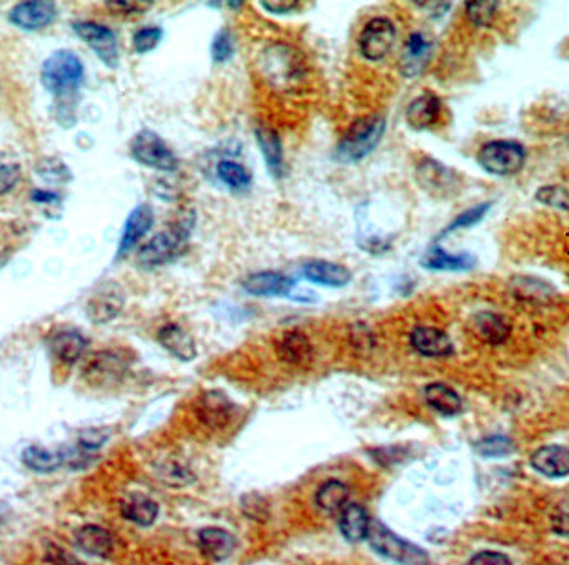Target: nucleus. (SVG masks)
I'll list each match as a JSON object with an SVG mask.
<instances>
[{"label": "nucleus", "instance_id": "24", "mask_svg": "<svg viewBox=\"0 0 569 565\" xmlns=\"http://www.w3.org/2000/svg\"><path fill=\"white\" fill-rule=\"evenodd\" d=\"M279 358L291 366H305L314 359V345L302 331H289L277 343Z\"/></svg>", "mask_w": 569, "mask_h": 565}, {"label": "nucleus", "instance_id": "10", "mask_svg": "<svg viewBox=\"0 0 569 565\" xmlns=\"http://www.w3.org/2000/svg\"><path fill=\"white\" fill-rule=\"evenodd\" d=\"M396 27L388 17H375L361 30L360 52L370 62L384 60L395 46Z\"/></svg>", "mask_w": 569, "mask_h": 565}, {"label": "nucleus", "instance_id": "21", "mask_svg": "<svg viewBox=\"0 0 569 565\" xmlns=\"http://www.w3.org/2000/svg\"><path fill=\"white\" fill-rule=\"evenodd\" d=\"M442 116V100L435 93L418 95L407 108V124L413 130L431 128Z\"/></svg>", "mask_w": 569, "mask_h": 565}, {"label": "nucleus", "instance_id": "41", "mask_svg": "<svg viewBox=\"0 0 569 565\" xmlns=\"http://www.w3.org/2000/svg\"><path fill=\"white\" fill-rule=\"evenodd\" d=\"M233 57V39L228 29H221L211 42V58L215 64H225Z\"/></svg>", "mask_w": 569, "mask_h": 565}, {"label": "nucleus", "instance_id": "14", "mask_svg": "<svg viewBox=\"0 0 569 565\" xmlns=\"http://www.w3.org/2000/svg\"><path fill=\"white\" fill-rule=\"evenodd\" d=\"M153 218H155L153 210L147 203H142L130 211L122 230L116 258H124L137 246V243L151 231Z\"/></svg>", "mask_w": 569, "mask_h": 565}, {"label": "nucleus", "instance_id": "44", "mask_svg": "<svg viewBox=\"0 0 569 565\" xmlns=\"http://www.w3.org/2000/svg\"><path fill=\"white\" fill-rule=\"evenodd\" d=\"M47 559L54 565H85L75 555L70 554L56 544H50L47 547Z\"/></svg>", "mask_w": 569, "mask_h": 565}, {"label": "nucleus", "instance_id": "16", "mask_svg": "<svg viewBox=\"0 0 569 565\" xmlns=\"http://www.w3.org/2000/svg\"><path fill=\"white\" fill-rule=\"evenodd\" d=\"M410 343L417 353L427 358H446L453 355L450 336L433 326H417L410 335Z\"/></svg>", "mask_w": 569, "mask_h": 565}, {"label": "nucleus", "instance_id": "46", "mask_svg": "<svg viewBox=\"0 0 569 565\" xmlns=\"http://www.w3.org/2000/svg\"><path fill=\"white\" fill-rule=\"evenodd\" d=\"M468 565H512V561L501 552L485 551V552L473 555Z\"/></svg>", "mask_w": 569, "mask_h": 565}, {"label": "nucleus", "instance_id": "34", "mask_svg": "<svg viewBox=\"0 0 569 565\" xmlns=\"http://www.w3.org/2000/svg\"><path fill=\"white\" fill-rule=\"evenodd\" d=\"M22 462L34 473H56L58 467L65 464V452H54L40 446H30L23 450Z\"/></svg>", "mask_w": 569, "mask_h": 565}, {"label": "nucleus", "instance_id": "2", "mask_svg": "<svg viewBox=\"0 0 569 565\" xmlns=\"http://www.w3.org/2000/svg\"><path fill=\"white\" fill-rule=\"evenodd\" d=\"M263 77L279 90H293L305 79V64L300 54L287 44H272L260 56Z\"/></svg>", "mask_w": 569, "mask_h": 565}, {"label": "nucleus", "instance_id": "15", "mask_svg": "<svg viewBox=\"0 0 569 565\" xmlns=\"http://www.w3.org/2000/svg\"><path fill=\"white\" fill-rule=\"evenodd\" d=\"M417 180L431 195L453 193L458 178L453 170L433 158H423L417 167Z\"/></svg>", "mask_w": 569, "mask_h": 565}, {"label": "nucleus", "instance_id": "5", "mask_svg": "<svg viewBox=\"0 0 569 565\" xmlns=\"http://www.w3.org/2000/svg\"><path fill=\"white\" fill-rule=\"evenodd\" d=\"M478 165L489 175L512 176L522 172L526 149L516 140H493L478 151Z\"/></svg>", "mask_w": 569, "mask_h": 565}, {"label": "nucleus", "instance_id": "8", "mask_svg": "<svg viewBox=\"0 0 569 565\" xmlns=\"http://www.w3.org/2000/svg\"><path fill=\"white\" fill-rule=\"evenodd\" d=\"M128 366L130 358L124 351L105 349L100 353H95L92 358L87 361L83 368V380L97 388L114 386L118 381L124 380Z\"/></svg>", "mask_w": 569, "mask_h": 565}, {"label": "nucleus", "instance_id": "22", "mask_svg": "<svg viewBox=\"0 0 569 565\" xmlns=\"http://www.w3.org/2000/svg\"><path fill=\"white\" fill-rule=\"evenodd\" d=\"M255 139L258 149L267 163L268 174L273 178H281L285 174L283 165V145L277 130L268 125H258L255 128Z\"/></svg>", "mask_w": 569, "mask_h": 565}, {"label": "nucleus", "instance_id": "6", "mask_svg": "<svg viewBox=\"0 0 569 565\" xmlns=\"http://www.w3.org/2000/svg\"><path fill=\"white\" fill-rule=\"evenodd\" d=\"M368 543L378 554L395 562L405 565H427V554L411 543L398 537L395 532L390 531L382 522L372 520L370 531L366 535Z\"/></svg>", "mask_w": 569, "mask_h": 565}, {"label": "nucleus", "instance_id": "48", "mask_svg": "<svg viewBox=\"0 0 569 565\" xmlns=\"http://www.w3.org/2000/svg\"><path fill=\"white\" fill-rule=\"evenodd\" d=\"M260 5L275 15H289L291 12H297L302 7L300 2H277V0H272V2L263 0L260 2Z\"/></svg>", "mask_w": 569, "mask_h": 565}, {"label": "nucleus", "instance_id": "38", "mask_svg": "<svg viewBox=\"0 0 569 565\" xmlns=\"http://www.w3.org/2000/svg\"><path fill=\"white\" fill-rule=\"evenodd\" d=\"M37 174H40L42 178H46L50 184H67L72 175L69 167L65 163L60 162L58 158H46L37 165Z\"/></svg>", "mask_w": 569, "mask_h": 565}, {"label": "nucleus", "instance_id": "30", "mask_svg": "<svg viewBox=\"0 0 569 565\" xmlns=\"http://www.w3.org/2000/svg\"><path fill=\"white\" fill-rule=\"evenodd\" d=\"M77 544L85 554L93 557H108L114 551V539L110 532L99 526H83L75 535Z\"/></svg>", "mask_w": 569, "mask_h": 565}, {"label": "nucleus", "instance_id": "31", "mask_svg": "<svg viewBox=\"0 0 569 565\" xmlns=\"http://www.w3.org/2000/svg\"><path fill=\"white\" fill-rule=\"evenodd\" d=\"M425 399L436 413L443 415H458L463 409V401L460 394L443 382L428 384L425 388Z\"/></svg>", "mask_w": 569, "mask_h": 565}, {"label": "nucleus", "instance_id": "42", "mask_svg": "<svg viewBox=\"0 0 569 565\" xmlns=\"http://www.w3.org/2000/svg\"><path fill=\"white\" fill-rule=\"evenodd\" d=\"M21 180V167L15 163L0 165V196L9 193Z\"/></svg>", "mask_w": 569, "mask_h": 565}, {"label": "nucleus", "instance_id": "19", "mask_svg": "<svg viewBox=\"0 0 569 565\" xmlns=\"http://www.w3.org/2000/svg\"><path fill=\"white\" fill-rule=\"evenodd\" d=\"M87 347L89 341L85 339V336L75 330H62L54 333L48 339V349L52 356L69 366L75 364L82 358Z\"/></svg>", "mask_w": 569, "mask_h": 565}, {"label": "nucleus", "instance_id": "18", "mask_svg": "<svg viewBox=\"0 0 569 565\" xmlns=\"http://www.w3.org/2000/svg\"><path fill=\"white\" fill-rule=\"evenodd\" d=\"M303 277L320 287L343 288L351 281L353 275L345 265L325 260H314L303 266Z\"/></svg>", "mask_w": 569, "mask_h": 565}, {"label": "nucleus", "instance_id": "39", "mask_svg": "<svg viewBox=\"0 0 569 565\" xmlns=\"http://www.w3.org/2000/svg\"><path fill=\"white\" fill-rule=\"evenodd\" d=\"M163 30L160 27H143L134 35L132 44L137 54H149L162 42Z\"/></svg>", "mask_w": 569, "mask_h": 565}, {"label": "nucleus", "instance_id": "23", "mask_svg": "<svg viewBox=\"0 0 569 565\" xmlns=\"http://www.w3.org/2000/svg\"><path fill=\"white\" fill-rule=\"evenodd\" d=\"M157 339L163 349H167L174 358L180 359L184 363L197 358V345L194 338L178 324H165L159 331Z\"/></svg>", "mask_w": 569, "mask_h": 565}, {"label": "nucleus", "instance_id": "9", "mask_svg": "<svg viewBox=\"0 0 569 565\" xmlns=\"http://www.w3.org/2000/svg\"><path fill=\"white\" fill-rule=\"evenodd\" d=\"M72 29L87 46L92 48L95 56L100 58L108 69L118 67V60H120L118 40L112 29H108L102 23L91 22V21L73 22Z\"/></svg>", "mask_w": 569, "mask_h": 565}, {"label": "nucleus", "instance_id": "1", "mask_svg": "<svg viewBox=\"0 0 569 565\" xmlns=\"http://www.w3.org/2000/svg\"><path fill=\"white\" fill-rule=\"evenodd\" d=\"M384 132L386 118L384 116L375 114L358 118L338 141L333 158L341 165L360 163L380 145Z\"/></svg>", "mask_w": 569, "mask_h": 565}, {"label": "nucleus", "instance_id": "3", "mask_svg": "<svg viewBox=\"0 0 569 565\" xmlns=\"http://www.w3.org/2000/svg\"><path fill=\"white\" fill-rule=\"evenodd\" d=\"M194 230V217L175 221L167 230L157 233L139 252V263L143 268H157L174 261L184 253Z\"/></svg>", "mask_w": 569, "mask_h": 565}, {"label": "nucleus", "instance_id": "26", "mask_svg": "<svg viewBox=\"0 0 569 565\" xmlns=\"http://www.w3.org/2000/svg\"><path fill=\"white\" fill-rule=\"evenodd\" d=\"M531 466L547 477L569 475V449L565 446H545L533 452Z\"/></svg>", "mask_w": 569, "mask_h": 565}, {"label": "nucleus", "instance_id": "17", "mask_svg": "<svg viewBox=\"0 0 569 565\" xmlns=\"http://www.w3.org/2000/svg\"><path fill=\"white\" fill-rule=\"evenodd\" d=\"M293 288L295 281L279 271H260L244 279V289L252 296H289Z\"/></svg>", "mask_w": 569, "mask_h": 565}, {"label": "nucleus", "instance_id": "28", "mask_svg": "<svg viewBox=\"0 0 569 565\" xmlns=\"http://www.w3.org/2000/svg\"><path fill=\"white\" fill-rule=\"evenodd\" d=\"M421 265L433 271H468L477 265V258L470 253H448L436 244L423 256Z\"/></svg>", "mask_w": 569, "mask_h": 565}, {"label": "nucleus", "instance_id": "36", "mask_svg": "<svg viewBox=\"0 0 569 565\" xmlns=\"http://www.w3.org/2000/svg\"><path fill=\"white\" fill-rule=\"evenodd\" d=\"M491 203L485 201V203H479L475 207L468 208L463 213H460L456 218L443 230L442 236H446L448 233H453L456 230H465V228H471L478 225L481 219L485 218L488 215Z\"/></svg>", "mask_w": 569, "mask_h": 565}, {"label": "nucleus", "instance_id": "25", "mask_svg": "<svg viewBox=\"0 0 569 565\" xmlns=\"http://www.w3.org/2000/svg\"><path fill=\"white\" fill-rule=\"evenodd\" d=\"M471 326H473L475 335L481 341L493 345V347L503 345L512 335V324L498 312H478L471 321Z\"/></svg>", "mask_w": 569, "mask_h": 565}, {"label": "nucleus", "instance_id": "12", "mask_svg": "<svg viewBox=\"0 0 569 565\" xmlns=\"http://www.w3.org/2000/svg\"><path fill=\"white\" fill-rule=\"evenodd\" d=\"M233 406L230 398L225 392L211 390L203 392L195 401V415L203 426L210 429H223L230 424L233 417Z\"/></svg>", "mask_w": 569, "mask_h": 565}, {"label": "nucleus", "instance_id": "32", "mask_svg": "<svg viewBox=\"0 0 569 565\" xmlns=\"http://www.w3.org/2000/svg\"><path fill=\"white\" fill-rule=\"evenodd\" d=\"M315 502L326 514H340L349 506V487L340 481H326L315 494Z\"/></svg>", "mask_w": 569, "mask_h": 565}, {"label": "nucleus", "instance_id": "37", "mask_svg": "<svg viewBox=\"0 0 569 565\" xmlns=\"http://www.w3.org/2000/svg\"><path fill=\"white\" fill-rule=\"evenodd\" d=\"M496 12H498L496 2H489V0L466 2V15L478 27H487L493 22Z\"/></svg>", "mask_w": 569, "mask_h": 565}, {"label": "nucleus", "instance_id": "35", "mask_svg": "<svg viewBox=\"0 0 569 565\" xmlns=\"http://www.w3.org/2000/svg\"><path fill=\"white\" fill-rule=\"evenodd\" d=\"M217 176L221 184L235 192H244L252 185V175L244 165L233 160H221L217 165Z\"/></svg>", "mask_w": 569, "mask_h": 565}, {"label": "nucleus", "instance_id": "40", "mask_svg": "<svg viewBox=\"0 0 569 565\" xmlns=\"http://www.w3.org/2000/svg\"><path fill=\"white\" fill-rule=\"evenodd\" d=\"M478 452L485 458H503L510 456L514 450V444L510 438L504 436H493V438L479 441L477 446Z\"/></svg>", "mask_w": 569, "mask_h": 565}, {"label": "nucleus", "instance_id": "13", "mask_svg": "<svg viewBox=\"0 0 569 565\" xmlns=\"http://www.w3.org/2000/svg\"><path fill=\"white\" fill-rule=\"evenodd\" d=\"M57 9L54 2L48 0H29L17 4L11 13L9 21L22 30H39L56 21Z\"/></svg>", "mask_w": 569, "mask_h": 565}, {"label": "nucleus", "instance_id": "7", "mask_svg": "<svg viewBox=\"0 0 569 565\" xmlns=\"http://www.w3.org/2000/svg\"><path fill=\"white\" fill-rule=\"evenodd\" d=\"M130 153L135 162L160 172H175L178 168V158L168 145L149 128L140 130L132 139Z\"/></svg>", "mask_w": 569, "mask_h": 565}, {"label": "nucleus", "instance_id": "33", "mask_svg": "<svg viewBox=\"0 0 569 565\" xmlns=\"http://www.w3.org/2000/svg\"><path fill=\"white\" fill-rule=\"evenodd\" d=\"M122 516L139 526H151L159 518V506L151 497L132 494L122 502Z\"/></svg>", "mask_w": 569, "mask_h": 565}, {"label": "nucleus", "instance_id": "51", "mask_svg": "<svg viewBox=\"0 0 569 565\" xmlns=\"http://www.w3.org/2000/svg\"><path fill=\"white\" fill-rule=\"evenodd\" d=\"M32 200L37 203H60V198L56 193L42 192V190L32 192Z\"/></svg>", "mask_w": 569, "mask_h": 565}, {"label": "nucleus", "instance_id": "11", "mask_svg": "<svg viewBox=\"0 0 569 565\" xmlns=\"http://www.w3.org/2000/svg\"><path fill=\"white\" fill-rule=\"evenodd\" d=\"M125 304V295L116 281H105L95 289L87 301V316L95 324H105L116 320Z\"/></svg>", "mask_w": 569, "mask_h": 565}, {"label": "nucleus", "instance_id": "47", "mask_svg": "<svg viewBox=\"0 0 569 565\" xmlns=\"http://www.w3.org/2000/svg\"><path fill=\"white\" fill-rule=\"evenodd\" d=\"M553 527L558 534L569 535V499L559 504L553 514Z\"/></svg>", "mask_w": 569, "mask_h": 565}, {"label": "nucleus", "instance_id": "45", "mask_svg": "<svg viewBox=\"0 0 569 565\" xmlns=\"http://www.w3.org/2000/svg\"><path fill=\"white\" fill-rule=\"evenodd\" d=\"M153 2H124V0H114V2H107V7H110V11L118 12V13H140V12L149 11Z\"/></svg>", "mask_w": 569, "mask_h": 565}, {"label": "nucleus", "instance_id": "43", "mask_svg": "<svg viewBox=\"0 0 569 565\" xmlns=\"http://www.w3.org/2000/svg\"><path fill=\"white\" fill-rule=\"evenodd\" d=\"M536 198L539 200V201H543V203H547V205H551V207H559V208H569V196L561 190V188H556V186H547V188H541L538 193H536Z\"/></svg>", "mask_w": 569, "mask_h": 565}, {"label": "nucleus", "instance_id": "50", "mask_svg": "<svg viewBox=\"0 0 569 565\" xmlns=\"http://www.w3.org/2000/svg\"><path fill=\"white\" fill-rule=\"evenodd\" d=\"M244 510L248 514H252V510H255L254 519L260 518V512H267V504L260 496H246L244 499Z\"/></svg>", "mask_w": 569, "mask_h": 565}, {"label": "nucleus", "instance_id": "27", "mask_svg": "<svg viewBox=\"0 0 569 565\" xmlns=\"http://www.w3.org/2000/svg\"><path fill=\"white\" fill-rule=\"evenodd\" d=\"M235 537L230 532L219 527H207L198 534V547L202 554L215 562H221L228 559L235 551Z\"/></svg>", "mask_w": 569, "mask_h": 565}, {"label": "nucleus", "instance_id": "29", "mask_svg": "<svg viewBox=\"0 0 569 565\" xmlns=\"http://www.w3.org/2000/svg\"><path fill=\"white\" fill-rule=\"evenodd\" d=\"M372 519L366 509L360 504H349L340 512V531L349 543H361L366 539Z\"/></svg>", "mask_w": 569, "mask_h": 565}, {"label": "nucleus", "instance_id": "49", "mask_svg": "<svg viewBox=\"0 0 569 565\" xmlns=\"http://www.w3.org/2000/svg\"><path fill=\"white\" fill-rule=\"evenodd\" d=\"M105 441H107V434H104V432L99 431V429L85 431V432H82L81 434V446L83 449H99V448L104 444Z\"/></svg>", "mask_w": 569, "mask_h": 565}, {"label": "nucleus", "instance_id": "20", "mask_svg": "<svg viewBox=\"0 0 569 565\" xmlns=\"http://www.w3.org/2000/svg\"><path fill=\"white\" fill-rule=\"evenodd\" d=\"M431 52H433V44L425 35L421 32L410 34L403 57L400 60V69L403 77H418L428 65Z\"/></svg>", "mask_w": 569, "mask_h": 565}, {"label": "nucleus", "instance_id": "4", "mask_svg": "<svg viewBox=\"0 0 569 565\" xmlns=\"http://www.w3.org/2000/svg\"><path fill=\"white\" fill-rule=\"evenodd\" d=\"M40 81L46 90L56 97H70L83 81V65L77 54L57 50L48 56L40 70Z\"/></svg>", "mask_w": 569, "mask_h": 565}]
</instances>
